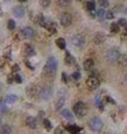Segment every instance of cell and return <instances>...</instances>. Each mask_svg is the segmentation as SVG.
Masks as SVG:
<instances>
[{
	"instance_id": "obj_1",
	"label": "cell",
	"mask_w": 127,
	"mask_h": 134,
	"mask_svg": "<svg viewBox=\"0 0 127 134\" xmlns=\"http://www.w3.org/2000/svg\"><path fill=\"white\" fill-rule=\"evenodd\" d=\"M57 69V61L55 57H49L44 65V74L46 75H54Z\"/></svg>"
},
{
	"instance_id": "obj_2",
	"label": "cell",
	"mask_w": 127,
	"mask_h": 134,
	"mask_svg": "<svg viewBox=\"0 0 127 134\" xmlns=\"http://www.w3.org/2000/svg\"><path fill=\"white\" fill-rule=\"evenodd\" d=\"M74 112L77 117L82 118V117H84L86 114V112H88V107H86V105L83 103V101H78V103H76L74 105Z\"/></svg>"
},
{
	"instance_id": "obj_3",
	"label": "cell",
	"mask_w": 127,
	"mask_h": 134,
	"mask_svg": "<svg viewBox=\"0 0 127 134\" xmlns=\"http://www.w3.org/2000/svg\"><path fill=\"white\" fill-rule=\"evenodd\" d=\"M103 121L98 118V117H93V118L90 119L89 121V127L91 128L93 132H100L101 128H103Z\"/></svg>"
},
{
	"instance_id": "obj_4",
	"label": "cell",
	"mask_w": 127,
	"mask_h": 134,
	"mask_svg": "<svg viewBox=\"0 0 127 134\" xmlns=\"http://www.w3.org/2000/svg\"><path fill=\"white\" fill-rule=\"evenodd\" d=\"M39 95L43 100H48V99H50L53 97V89L48 85L42 86L39 91Z\"/></svg>"
},
{
	"instance_id": "obj_5",
	"label": "cell",
	"mask_w": 127,
	"mask_h": 134,
	"mask_svg": "<svg viewBox=\"0 0 127 134\" xmlns=\"http://www.w3.org/2000/svg\"><path fill=\"white\" fill-rule=\"evenodd\" d=\"M119 57H120V53H119V50L116 48L110 49V50H107V53H106V59H107L108 62H111V63L118 62Z\"/></svg>"
},
{
	"instance_id": "obj_6",
	"label": "cell",
	"mask_w": 127,
	"mask_h": 134,
	"mask_svg": "<svg viewBox=\"0 0 127 134\" xmlns=\"http://www.w3.org/2000/svg\"><path fill=\"white\" fill-rule=\"evenodd\" d=\"M59 22H61V25L63 27H69L72 23V15H71L70 13L64 12V13H62L61 16H59Z\"/></svg>"
},
{
	"instance_id": "obj_7",
	"label": "cell",
	"mask_w": 127,
	"mask_h": 134,
	"mask_svg": "<svg viewBox=\"0 0 127 134\" xmlns=\"http://www.w3.org/2000/svg\"><path fill=\"white\" fill-rule=\"evenodd\" d=\"M86 85H88V88L90 90H96L100 85V81H99V78L97 76H90L88 78V81H86Z\"/></svg>"
},
{
	"instance_id": "obj_8",
	"label": "cell",
	"mask_w": 127,
	"mask_h": 134,
	"mask_svg": "<svg viewBox=\"0 0 127 134\" xmlns=\"http://www.w3.org/2000/svg\"><path fill=\"white\" fill-rule=\"evenodd\" d=\"M71 41H72V44H74V46H76V47H78V48H81V47H83L84 43H85V38H84L82 34H76V35L72 36Z\"/></svg>"
},
{
	"instance_id": "obj_9",
	"label": "cell",
	"mask_w": 127,
	"mask_h": 134,
	"mask_svg": "<svg viewBox=\"0 0 127 134\" xmlns=\"http://www.w3.org/2000/svg\"><path fill=\"white\" fill-rule=\"evenodd\" d=\"M21 35L22 38L26 40H32L34 38V35H35V32H34V29L32 27H25L21 32Z\"/></svg>"
},
{
	"instance_id": "obj_10",
	"label": "cell",
	"mask_w": 127,
	"mask_h": 134,
	"mask_svg": "<svg viewBox=\"0 0 127 134\" xmlns=\"http://www.w3.org/2000/svg\"><path fill=\"white\" fill-rule=\"evenodd\" d=\"M105 40H106L105 34L104 33H97L96 35H94V38H93V42L96 44H100V43H103Z\"/></svg>"
},
{
	"instance_id": "obj_11",
	"label": "cell",
	"mask_w": 127,
	"mask_h": 134,
	"mask_svg": "<svg viewBox=\"0 0 127 134\" xmlns=\"http://www.w3.org/2000/svg\"><path fill=\"white\" fill-rule=\"evenodd\" d=\"M26 125L28 126L29 128H32V130H35L36 125H37L36 119L33 118V117H27V118H26Z\"/></svg>"
},
{
	"instance_id": "obj_12",
	"label": "cell",
	"mask_w": 127,
	"mask_h": 134,
	"mask_svg": "<svg viewBox=\"0 0 127 134\" xmlns=\"http://www.w3.org/2000/svg\"><path fill=\"white\" fill-rule=\"evenodd\" d=\"M13 14L16 18H22L25 15V8L22 6H15L13 8Z\"/></svg>"
},
{
	"instance_id": "obj_13",
	"label": "cell",
	"mask_w": 127,
	"mask_h": 134,
	"mask_svg": "<svg viewBox=\"0 0 127 134\" xmlns=\"http://www.w3.org/2000/svg\"><path fill=\"white\" fill-rule=\"evenodd\" d=\"M25 54H26L27 56H34L36 54V51H35V49L33 48V47L31 46V44H25Z\"/></svg>"
},
{
	"instance_id": "obj_14",
	"label": "cell",
	"mask_w": 127,
	"mask_h": 134,
	"mask_svg": "<svg viewBox=\"0 0 127 134\" xmlns=\"http://www.w3.org/2000/svg\"><path fill=\"white\" fill-rule=\"evenodd\" d=\"M93 65H94V61L92 58H88V59H85L84 61V64H83V66H84V69H85L86 71H90L92 70V68H93Z\"/></svg>"
},
{
	"instance_id": "obj_15",
	"label": "cell",
	"mask_w": 127,
	"mask_h": 134,
	"mask_svg": "<svg viewBox=\"0 0 127 134\" xmlns=\"http://www.w3.org/2000/svg\"><path fill=\"white\" fill-rule=\"evenodd\" d=\"M66 131L70 132L71 134H79L81 128H79L78 126H76V125H69V126H66Z\"/></svg>"
},
{
	"instance_id": "obj_16",
	"label": "cell",
	"mask_w": 127,
	"mask_h": 134,
	"mask_svg": "<svg viewBox=\"0 0 127 134\" xmlns=\"http://www.w3.org/2000/svg\"><path fill=\"white\" fill-rule=\"evenodd\" d=\"M36 21H37V23H39L40 26H42V27H47V25H48V21L44 19V16L42 15V14H39V15H37Z\"/></svg>"
},
{
	"instance_id": "obj_17",
	"label": "cell",
	"mask_w": 127,
	"mask_h": 134,
	"mask_svg": "<svg viewBox=\"0 0 127 134\" xmlns=\"http://www.w3.org/2000/svg\"><path fill=\"white\" fill-rule=\"evenodd\" d=\"M16 99H18V97L15 95H7L5 97V103L6 104H13L16 101Z\"/></svg>"
},
{
	"instance_id": "obj_18",
	"label": "cell",
	"mask_w": 127,
	"mask_h": 134,
	"mask_svg": "<svg viewBox=\"0 0 127 134\" xmlns=\"http://www.w3.org/2000/svg\"><path fill=\"white\" fill-rule=\"evenodd\" d=\"M61 115L63 117L64 119H66V120H72L74 117L71 114V112L69 110H62L61 111Z\"/></svg>"
},
{
	"instance_id": "obj_19",
	"label": "cell",
	"mask_w": 127,
	"mask_h": 134,
	"mask_svg": "<svg viewBox=\"0 0 127 134\" xmlns=\"http://www.w3.org/2000/svg\"><path fill=\"white\" fill-rule=\"evenodd\" d=\"M12 128L9 125H1L0 126V134H11Z\"/></svg>"
},
{
	"instance_id": "obj_20",
	"label": "cell",
	"mask_w": 127,
	"mask_h": 134,
	"mask_svg": "<svg viewBox=\"0 0 127 134\" xmlns=\"http://www.w3.org/2000/svg\"><path fill=\"white\" fill-rule=\"evenodd\" d=\"M96 15H97V18H98V19H100V20L106 19V11H105V9H104V8L98 9V11L96 12Z\"/></svg>"
},
{
	"instance_id": "obj_21",
	"label": "cell",
	"mask_w": 127,
	"mask_h": 134,
	"mask_svg": "<svg viewBox=\"0 0 127 134\" xmlns=\"http://www.w3.org/2000/svg\"><path fill=\"white\" fill-rule=\"evenodd\" d=\"M65 63L69 64V65H72V64H75V58L72 57V55H71L70 53H66L65 54Z\"/></svg>"
},
{
	"instance_id": "obj_22",
	"label": "cell",
	"mask_w": 127,
	"mask_h": 134,
	"mask_svg": "<svg viewBox=\"0 0 127 134\" xmlns=\"http://www.w3.org/2000/svg\"><path fill=\"white\" fill-rule=\"evenodd\" d=\"M46 28L48 29V31L50 32L51 34H54V33H56V32H57L56 25H55L54 22H48V25H47V27H46Z\"/></svg>"
},
{
	"instance_id": "obj_23",
	"label": "cell",
	"mask_w": 127,
	"mask_h": 134,
	"mask_svg": "<svg viewBox=\"0 0 127 134\" xmlns=\"http://www.w3.org/2000/svg\"><path fill=\"white\" fill-rule=\"evenodd\" d=\"M56 44H57V47H58L59 49H65V40L64 39H62V38L57 39L56 40Z\"/></svg>"
},
{
	"instance_id": "obj_24",
	"label": "cell",
	"mask_w": 127,
	"mask_h": 134,
	"mask_svg": "<svg viewBox=\"0 0 127 134\" xmlns=\"http://www.w3.org/2000/svg\"><path fill=\"white\" fill-rule=\"evenodd\" d=\"M118 63L121 66H126L127 65V55H120V57L118 59Z\"/></svg>"
},
{
	"instance_id": "obj_25",
	"label": "cell",
	"mask_w": 127,
	"mask_h": 134,
	"mask_svg": "<svg viewBox=\"0 0 127 134\" xmlns=\"http://www.w3.org/2000/svg\"><path fill=\"white\" fill-rule=\"evenodd\" d=\"M94 104H96L97 106H98L100 110H103V106H104V104H103V101H101V98H100V96H96L94 97Z\"/></svg>"
},
{
	"instance_id": "obj_26",
	"label": "cell",
	"mask_w": 127,
	"mask_h": 134,
	"mask_svg": "<svg viewBox=\"0 0 127 134\" xmlns=\"http://www.w3.org/2000/svg\"><path fill=\"white\" fill-rule=\"evenodd\" d=\"M64 101H65V99H64V97H61V98L58 99V100L56 101V110H61L62 106L64 105Z\"/></svg>"
},
{
	"instance_id": "obj_27",
	"label": "cell",
	"mask_w": 127,
	"mask_h": 134,
	"mask_svg": "<svg viewBox=\"0 0 127 134\" xmlns=\"http://www.w3.org/2000/svg\"><path fill=\"white\" fill-rule=\"evenodd\" d=\"M71 1H72V0H57V2H58V6H61V7L69 6V5L71 4Z\"/></svg>"
},
{
	"instance_id": "obj_28",
	"label": "cell",
	"mask_w": 127,
	"mask_h": 134,
	"mask_svg": "<svg viewBox=\"0 0 127 134\" xmlns=\"http://www.w3.org/2000/svg\"><path fill=\"white\" fill-rule=\"evenodd\" d=\"M86 8H88V11H90V12H94V9H96V4H94L93 1L86 2Z\"/></svg>"
},
{
	"instance_id": "obj_29",
	"label": "cell",
	"mask_w": 127,
	"mask_h": 134,
	"mask_svg": "<svg viewBox=\"0 0 127 134\" xmlns=\"http://www.w3.org/2000/svg\"><path fill=\"white\" fill-rule=\"evenodd\" d=\"M7 112V106L5 100H0V113H5Z\"/></svg>"
},
{
	"instance_id": "obj_30",
	"label": "cell",
	"mask_w": 127,
	"mask_h": 134,
	"mask_svg": "<svg viewBox=\"0 0 127 134\" xmlns=\"http://www.w3.org/2000/svg\"><path fill=\"white\" fill-rule=\"evenodd\" d=\"M7 27H8L9 31H13V29H15L16 27V23L14 20H8V23H7Z\"/></svg>"
},
{
	"instance_id": "obj_31",
	"label": "cell",
	"mask_w": 127,
	"mask_h": 134,
	"mask_svg": "<svg viewBox=\"0 0 127 134\" xmlns=\"http://www.w3.org/2000/svg\"><path fill=\"white\" fill-rule=\"evenodd\" d=\"M43 125H44V127H46V130H48V131H50L51 128H53L51 123L48 120V119H44V120H43Z\"/></svg>"
},
{
	"instance_id": "obj_32",
	"label": "cell",
	"mask_w": 127,
	"mask_h": 134,
	"mask_svg": "<svg viewBox=\"0 0 127 134\" xmlns=\"http://www.w3.org/2000/svg\"><path fill=\"white\" fill-rule=\"evenodd\" d=\"M111 32L112 33H118L119 32V25L116 23V22H113V23L111 25Z\"/></svg>"
},
{
	"instance_id": "obj_33",
	"label": "cell",
	"mask_w": 127,
	"mask_h": 134,
	"mask_svg": "<svg viewBox=\"0 0 127 134\" xmlns=\"http://www.w3.org/2000/svg\"><path fill=\"white\" fill-rule=\"evenodd\" d=\"M40 4H41V7L43 8H47L50 5V0H40Z\"/></svg>"
},
{
	"instance_id": "obj_34",
	"label": "cell",
	"mask_w": 127,
	"mask_h": 134,
	"mask_svg": "<svg viewBox=\"0 0 127 134\" xmlns=\"http://www.w3.org/2000/svg\"><path fill=\"white\" fill-rule=\"evenodd\" d=\"M98 4L100 5L101 8H106V7H108V1L107 0H99Z\"/></svg>"
},
{
	"instance_id": "obj_35",
	"label": "cell",
	"mask_w": 127,
	"mask_h": 134,
	"mask_svg": "<svg viewBox=\"0 0 127 134\" xmlns=\"http://www.w3.org/2000/svg\"><path fill=\"white\" fill-rule=\"evenodd\" d=\"M71 77H72V79H75V81H79V78H81V74H79V71H75Z\"/></svg>"
},
{
	"instance_id": "obj_36",
	"label": "cell",
	"mask_w": 127,
	"mask_h": 134,
	"mask_svg": "<svg viewBox=\"0 0 127 134\" xmlns=\"http://www.w3.org/2000/svg\"><path fill=\"white\" fill-rule=\"evenodd\" d=\"M118 25L119 26H124V27H126V25H127V20L126 19H119V21H118Z\"/></svg>"
},
{
	"instance_id": "obj_37",
	"label": "cell",
	"mask_w": 127,
	"mask_h": 134,
	"mask_svg": "<svg viewBox=\"0 0 127 134\" xmlns=\"http://www.w3.org/2000/svg\"><path fill=\"white\" fill-rule=\"evenodd\" d=\"M14 81H15L16 83H19V84H20V83H22V77L20 76L19 74H16V75L14 76Z\"/></svg>"
},
{
	"instance_id": "obj_38",
	"label": "cell",
	"mask_w": 127,
	"mask_h": 134,
	"mask_svg": "<svg viewBox=\"0 0 127 134\" xmlns=\"http://www.w3.org/2000/svg\"><path fill=\"white\" fill-rule=\"evenodd\" d=\"M113 18H114L113 12H112V11H107V12H106V19L111 20V19H113Z\"/></svg>"
},
{
	"instance_id": "obj_39",
	"label": "cell",
	"mask_w": 127,
	"mask_h": 134,
	"mask_svg": "<svg viewBox=\"0 0 127 134\" xmlns=\"http://www.w3.org/2000/svg\"><path fill=\"white\" fill-rule=\"evenodd\" d=\"M12 71H13V72H18L19 71V65L18 64H14L13 68H12Z\"/></svg>"
},
{
	"instance_id": "obj_40",
	"label": "cell",
	"mask_w": 127,
	"mask_h": 134,
	"mask_svg": "<svg viewBox=\"0 0 127 134\" xmlns=\"http://www.w3.org/2000/svg\"><path fill=\"white\" fill-rule=\"evenodd\" d=\"M26 65H27V66H28V68H29V69H31V70H34V66H33V65H32V64H31V63H29V62H28V61H26Z\"/></svg>"
},
{
	"instance_id": "obj_41",
	"label": "cell",
	"mask_w": 127,
	"mask_h": 134,
	"mask_svg": "<svg viewBox=\"0 0 127 134\" xmlns=\"http://www.w3.org/2000/svg\"><path fill=\"white\" fill-rule=\"evenodd\" d=\"M62 77H63V82H64V83H66V82H68V76L63 72V74H62Z\"/></svg>"
},
{
	"instance_id": "obj_42",
	"label": "cell",
	"mask_w": 127,
	"mask_h": 134,
	"mask_svg": "<svg viewBox=\"0 0 127 134\" xmlns=\"http://www.w3.org/2000/svg\"><path fill=\"white\" fill-rule=\"evenodd\" d=\"M107 100L110 101V103H112V104H114V103H116V101H114L113 99H111V98H110V97H107Z\"/></svg>"
},
{
	"instance_id": "obj_43",
	"label": "cell",
	"mask_w": 127,
	"mask_h": 134,
	"mask_svg": "<svg viewBox=\"0 0 127 134\" xmlns=\"http://www.w3.org/2000/svg\"><path fill=\"white\" fill-rule=\"evenodd\" d=\"M14 77H9V78H8V81H7V82H8V83H12V82H13L14 81Z\"/></svg>"
},
{
	"instance_id": "obj_44",
	"label": "cell",
	"mask_w": 127,
	"mask_h": 134,
	"mask_svg": "<svg viewBox=\"0 0 127 134\" xmlns=\"http://www.w3.org/2000/svg\"><path fill=\"white\" fill-rule=\"evenodd\" d=\"M56 134H61V130H59V128H57L56 130Z\"/></svg>"
},
{
	"instance_id": "obj_45",
	"label": "cell",
	"mask_w": 127,
	"mask_h": 134,
	"mask_svg": "<svg viewBox=\"0 0 127 134\" xmlns=\"http://www.w3.org/2000/svg\"><path fill=\"white\" fill-rule=\"evenodd\" d=\"M125 82H126V83H127V74H126V75H125Z\"/></svg>"
},
{
	"instance_id": "obj_46",
	"label": "cell",
	"mask_w": 127,
	"mask_h": 134,
	"mask_svg": "<svg viewBox=\"0 0 127 134\" xmlns=\"http://www.w3.org/2000/svg\"><path fill=\"white\" fill-rule=\"evenodd\" d=\"M19 1H20V2H26L27 0H19Z\"/></svg>"
},
{
	"instance_id": "obj_47",
	"label": "cell",
	"mask_w": 127,
	"mask_h": 134,
	"mask_svg": "<svg viewBox=\"0 0 127 134\" xmlns=\"http://www.w3.org/2000/svg\"><path fill=\"white\" fill-rule=\"evenodd\" d=\"M0 125H1V118H0Z\"/></svg>"
},
{
	"instance_id": "obj_48",
	"label": "cell",
	"mask_w": 127,
	"mask_h": 134,
	"mask_svg": "<svg viewBox=\"0 0 127 134\" xmlns=\"http://www.w3.org/2000/svg\"><path fill=\"white\" fill-rule=\"evenodd\" d=\"M125 28H126V32H127V25H126V27H125Z\"/></svg>"
},
{
	"instance_id": "obj_49",
	"label": "cell",
	"mask_w": 127,
	"mask_h": 134,
	"mask_svg": "<svg viewBox=\"0 0 127 134\" xmlns=\"http://www.w3.org/2000/svg\"><path fill=\"white\" fill-rule=\"evenodd\" d=\"M61 134H62V133H61Z\"/></svg>"
}]
</instances>
